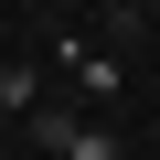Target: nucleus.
I'll return each instance as SVG.
<instances>
[{"label":"nucleus","mask_w":160,"mask_h":160,"mask_svg":"<svg viewBox=\"0 0 160 160\" xmlns=\"http://www.w3.org/2000/svg\"><path fill=\"white\" fill-rule=\"evenodd\" d=\"M64 160H118V139H107V128H75V149H64Z\"/></svg>","instance_id":"nucleus-1"},{"label":"nucleus","mask_w":160,"mask_h":160,"mask_svg":"<svg viewBox=\"0 0 160 160\" xmlns=\"http://www.w3.org/2000/svg\"><path fill=\"white\" fill-rule=\"evenodd\" d=\"M0 128H11V107H0Z\"/></svg>","instance_id":"nucleus-2"}]
</instances>
